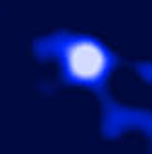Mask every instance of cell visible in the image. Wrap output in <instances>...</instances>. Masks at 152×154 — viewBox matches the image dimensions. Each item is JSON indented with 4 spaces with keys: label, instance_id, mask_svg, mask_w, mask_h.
<instances>
[{
    "label": "cell",
    "instance_id": "obj_1",
    "mask_svg": "<svg viewBox=\"0 0 152 154\" xmlns=\"http://www.w3.org/2000/svg\"><path fill=\"white\" fill-rule=\"evenodd\" d=\"M39 53L59 63L62 79L70 85L101 90L116 64L114 55L92 37L53 35L39 44Z\"/></svg>",
    "mask_w": 152,
    "mask_h": 154
}]
</instances>
